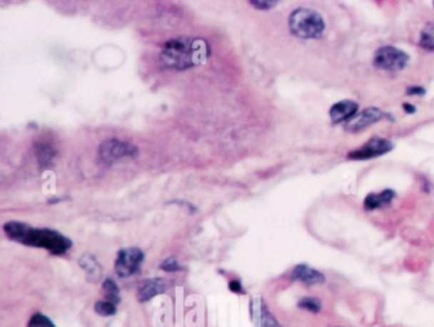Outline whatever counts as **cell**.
Masks as SVG:
<instances>
[{
    "mask_svg": "<svg viewBox=\"0 0 434 327\" xmlns=\"http://www.w3.org/2000/svg\"><path fill=\"white\" fill-rule=\"evenodd\" d=\"M159 268L163 270V271H167V273H176V271H181L182 270L181 265L173 257L166 258L165 261L161 263Z\"/></svg>",
    "mask_w": 434,
    "mask_h": 327,
    "instance_id": "21",
    "label": "cell"
},
{
    "mask_svg": "<svg viewBox=\"0 0 434 327\" xmlns=\"http://www.w3.org/2000/svg\"><path fill=\"white\" fill-rule=\"evenodd\" d=\"M228 288L229 291L232 293H235V294H245L243 286L241 284L240 281H229Z\"/></svg>",
    "mask_w": 434,
    "mask_h": 327,
    "instance_id": "24",
    "label": "cell"
},
{
    "mask_svg": "<svg viewBox=\"0 0 434 327\" xmlns=\"http://www.w3.org/2000/svg\"><path fill=\"white\" fill-rule=\"evenodd\" d=\"M251 317L256 327H282L261 298L251 301Z\"/></svg>",
    "mask_w": 434,
    "mask_h": 327,
    "instance_id": "11",
    "label": "cell"
},
{
    "mask_svg": "<svg viewBox=\"0 0 434 327\" xmlns=\"http://www.w3.org/2000/svg\"><path fill=\"white\" fill-rule=\"evenodd\" d=\"M168 288H170V281H167L166 279H161V278L147 279V281H143L138 288L136 297L141 303L148 302L159 294L167 292Z\"/></svg>",
    "mask_w": 434,
    "mask_h": 327,
    "instance_id": "12",
    "label": "cell"
},
{
    "mask_svg": "<svg viewBox=\"0 0 434 327\" xmlns=\"http://www.w3.org/2000/svg\"><path fill=\"white\" fill-rule=\"evenodd\" d=\"M297 307L312 315H318L323 311V302L316 297H303L298 301Z\"/></svg>",
    "mask_w": 434,
    "mask_h": 327,
    "instance_id": "18",
    "label": "cell"
},
{
    "mask_svg": "<svg viewBox=\"0 0 434 327\" xmlns=\"http://www.w3.org/2000/svg\"><path fill=\"white\" fill-rule=\"evenodd\" d=\"M410 61L409 54L405 53L398 47L386 45L378 47L373 55V66L378 71L398 73L404 71Z\"/></svg>",
    "mask_w": 434,
    "mask_h": 327,
    "instance_id": "4",
    "label": "cell"
},
{
    "mask_svg": "<svg viewBox=\"0 0 434 327\" xmlns=\"http://www.w3.org/2000/svg\"><path fill=\"white\" fill-rule=\"evenodd\" d=\"M382 120L393 121V117L388 112L382 111L378 107H367L345 124V130L348 133L357 134L365 129L373 126L375 124L380 123Z\"/></svg>",
    "mask_w": 434,
    "mask_h": 327,
    "instance_id": "8",
    "label": "cell"
},
{
    "mask_svg": "<svg viewBox=\"0 0 434 327\" xmlns=\"http://www.w3.org/2000/svg\"><path fill=\"white\" fill-rule=\"evenodd\" d=\"M418 44L423 50L434 53V22H428L423 27Z\"/></svg>",
    "mask_w": 434,
    "mask_h": 327,
    "instance_id": "16",
    "label": "cell"
},
{
    "mask_svg": "<svg viewBox=\"0 0 434 327\" xmlns=\"http://www.w3.org/2000/svg\"><path fill=\"white\" fill-rule=\"evenodd\" d=\"M359 112V104L355 101L343 100L330 107L329 116L333 125L346 124Z\"/></svg>",
    "mask_w": 434,
    "mask_h": 327,
    "instance_id": "10",
    "label": "cell"
},
{
    "mask_svg": "<svg viewBox=\"0 0 434 327\" xmlns=\"http://www.w3.org/2000/svg\"><path fill=\"white\" fill-rule=\"evenodd\" d=\"M27 327H56L54 325V322L47 317V316L44 315V313H40V312H37L35 315L32 316L30 318V321H29V325Z\"/></svg>",
    "mask_w": 434,
    "mask_h": 327,
    "instance_id": "20",
    "label": "cell"
},
{
    "mask_svg": "<svg viewBox=\"0 0 434 327\" xmlns=\"http://www.w3.org/2000/svg\"><path fill=\"white\" fill-rule=\"evenodd\" d=\"M427 94V89L420 86H410V87L406 88V94L408 96H419L422 97L424 94Z\"/></svg>",
    "mask_w": 434,
    "mask_h": 327,
    "instance_id": "23",
    "label": "cell"
},
{
    "mask_svg": "<svg viewBox=\"0 0 434 327\" xmlns=\"http://www.w3.org/2000/svg\"><path fill=\"white\" fill-rule=\"evenodd\" d=\"M94 311L97 315L104 316V317H110L116 313V304L111 303L108 301H99L94 304Z\"/></svg>",
    "mask_w": 434,
    "mask_h": 327,
    "instance_id": "19",
    "label": "cell"
},
{
    "mask_svg": "<svg viewBox=\"0 0 434 327\" xmlns=\"http://www.w3.org/2000/svg\"><path fill=\"white\" fill-rule=\"evenodd\" d=\"M211 54V45L204 39L178 37L166 42L159 54V61L166 69L188 71L206 64Z\"/></svg>",
    "mask_w": 434,
    "mask_h": 327,
    "instance_id": "1",
    "label": "cell"
},
{
    "mask_svg": "<svg viewBox=\"0 0 434 327\" xmlns=\"http://www.w3.org/2000/svg\"><path fill=\"white\" fill-rule=\"evenodd\" d=\"M291 279L302 283L306 286H323L326 276L320 270L312 268L307 263H298L291 273Z\"/></svg>",
    "mask_w": 434,
    "mask_h": 327,
    "instance_id": "9",
    "label": "cell"
},
{
    "mask_svg": "<svg viewBox=\"0 0 434 327\" xmlns=\"http://www.w3.org/2000/svg\"><path fill=\"white\" fill-rule=\"evenodd\" d=\"M79 266L86 271L89 281L96 283V281H100L101 276H102V266L96 260V257L89 255V253L83 255L79 258Z\"/></svg>",
    "mask_w": 434,
    "mask_h": 327,
    "instance_id": "15",
    "label": "cell"
},
{
    "mask_svg": "<svg viewBox=\"0 0 434 327\" xmlns=\"http://www.w3.org/2000/svg\"><path fill=\"white\" fill-rule=\"evenodd\" d=\"M393 148L395 146H393V141L375 135L365 141L363 146L348 153L346 158L350 161H370V159H375V158L388 154L393 151Z\"/></svg>",
    "mask_w": 434,
    "mask_h": 327,
    "instance_id": "6",
    "label": "cell"
},
{
    "mask_svg": "<svg viewBox=\"0 0 434 327\" xmlns=\"http://www.w3.org/2000/svg\"><path fill=\"white\" fill-rule=\"evenodd\" d=\"M288 27L292 35L302 40H318L326 31L321 13L311 8H297L289 14Z\"/></svg>",
    "mask_w": 434,
    "mask_h": 327,
    "instance_id": "3",
    "label": "cell"
},
{
    "mask_svg": "<svg viewBox=\"0 0 434 327\" xmlns=\"http://www.w3.org/2000/svg\"><path fill=\"white\" fill-rule=\"evenodd\" d=\"M248 3L258 11H270L274 6H278V1H274V0H251Z\"/></svg>",
    "mask_w": 434,
    "mask_h": 327,
    "instance_id": "22",
    "label": "cell"
},
{
    "mask_svg": "<svg viewBox=\"0 0 434 327\" xmlns=\"http://www.w3.org/2000/svg\"><path fill=\"white\" fill-rule=\"evenodd\" d=\"M398 193L393 188H386L381 193H370L364 198L363 209L365 211H373L382 208H388L396 199Z\"/></svg>",
    "mask_w": 434,
    "mask_h": 327,
    "instance_id": "13",
    "label": "cell"
},
{
    "mask_svg": "<svg viewBox=\"0 0 434 327\" xmlns=\"http://www.w3.org/2000/svg\"><path fill=\"white\" fill-rule=\"evenodd\" d=\"M102 292H104L106 301L116 304V306L121 302L120 289H118V284L115 283V281L112 278H106L105 281H104V283H102Z\"/></svg>",
    "mask_w": 434,
    "mask_h": 327,
    "instance_id": "17",
    "label": "cell"
},
{
    "mask_svg": "<svg viewBox=\"0 0 434 327\" xmlns=\"http://www.w3.org/2000/svg\"><path fill=\"white\" fill-rule=\"evenodd\" d=\"M36 158L39 166L41 168H49L53 166L55 159L58 157V149L54 146V144L49 141H37L34 146Z\"/></svg>",
    "mask_w": 434,
    "mask_h": 327,
    "instance_id": "14",
    "label": "cell"
},
{
    "mask_svg": "<svg viewBox=\"0 0 434 327\" xmlns=\"http://www.w3.org/2000/svg\"><path fill=\"white\" fill-rule=\"evenodd\" d=\"M433 6H434V1H433Z\"/></svg>",
    "mask_w": 434,
    "mask_h": 327,
    "instance_id": "26",
    "label": "cell"
},
{
    "mask_svg": "<svg viewBox=\"0 0 434 327\" xmlns=\"http://www.w3.org/2000/svg\"><path fill=\"white\" fill-rule=\"evenodd\" d=\"M99 156L104 164L111 166L125 158L138 157L139 148L128 141L108 139L101 144L99 148Z\"/></svg>",
    "mask_w": 434,
    "mask_h": 327,
    "instance_id": "5",
    "label": "cell"
},
{
    "mask_svg": "<svg viewBox=\"0 0 434 327\" xmlns=\"http://www.w3.org/2000/svg\"><path fill=\"white\" fill-rule=\"evenodd\" d=\"M146 255L138 247H128L118 252L115 260V273L120 278H129L139 273Z\"/></svg>",
    "mask_w": 434,
    "mask_h": 327,
    "instance_id": "7",
    "label": "cell"
},
{
    "mask_svg": "<svg viewBox=\"0 0 434 327\" xmlns=\"http://www.w3.org/2000/svg\"><path fill=\"white\" fill-rule=\"evenodd\" d=\"M403 110H404L405 114H408V115H413V114H415V112H417V107H415L414 105H411V104L405 102V104H403Z\"/></svg>",
    "mask_w": 434,
    "mask_h": 327,
    "instance_id": "25",
    "label": "cell"
},
{
    "mask_svg": "<svg viewBox=\"0 0 434 327\" xmlns=\"http://www.w3.org/2000/svg\"><path fill=\"white\" fill-rule=\"evenodd\" d=\"M6 237L21 245L44 248L54 256H61L73 247V241L51 228H35L24 222L9 221L3 226Z\"/></svg>",
    "mask_w": 434,
    "mask_h": 327,
    "instance_id": "2",
    "label": "cell"
}]
</instances>
